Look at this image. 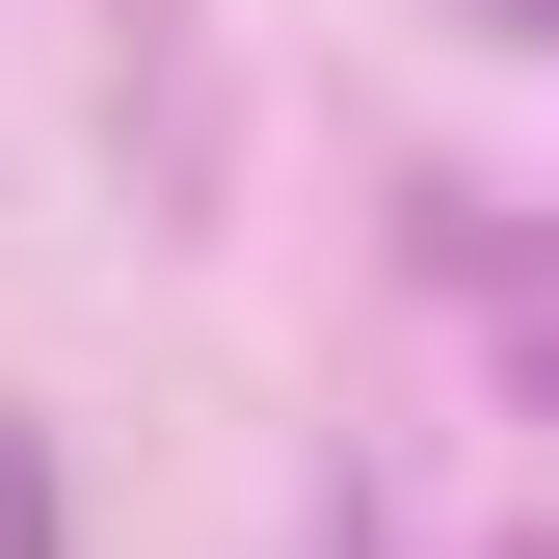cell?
<instances>
[{
  "label": "cell",
  "instance_id": "6da1fadb",
  "mask_svg": "<svg viewBox=\"0 0 559 559\" xmlns=\"http://www.w3.org/2000/svg\"><path fill=\"white\" fill-rule=\"evenodd\" d=\"M533 400H559V320H533Z\"/></svg>",
  "mask_w": 559,
  "mask_h": 559
}]
</instances>
